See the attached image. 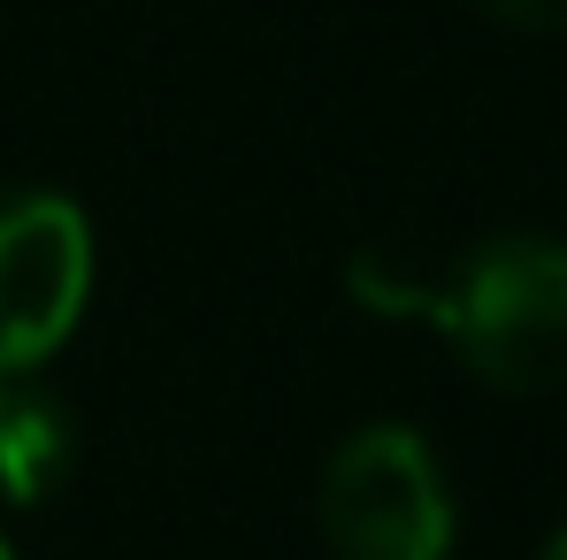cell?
Returning <instances> with one entry per match:
<instances>
[{
	"label": "cell",
	"mask_w": 567,
	"mask_h": 560,
	"mask_svg": "<svg viewBox=\"0 0 567 560\" xmlns=\"http://www.w3.org/2000/svg\"><path fill=\"white\" fill-rule=\"evenodd\" d=\"M430 323L445 330L453 362L506 391L537 399L567 384V246L537 231H498L468 254H445Z\"/></svg>",
	"instance_id": "1"
},
{
	"label": "cell",
	"mask_w": 567,
	"mask_h": 560,
	"mask_svg": "<svg viewBox=\"0 0 567 560\" xmlns=\"http://www.w3.org/2000/svg\"><path fill=\"white\" fill-rule=\"evenodd\" d=\"M315 522L330 560H445L461 530L445 461L406 422H369L322 461Z\"/></svg>",
	"instance_id": "2"
},
{
	"label": "cell",
	"mask_w": 567,
	"mask_h": 560,
	"mask_svg": "<svg viewBox=\"0 0 567 560\" xmlns=\"http://www.w3.org/2000/svg\"><path fill=\"white\" fill-rule=\"evenodd\" d=\"M93 299V231L62 192H0V376L39 362L78 330Z\"/></svg>",
	"instance_id": "3"
},
{
	"label": "cell",
	"mask_w": 567,
	"mask_h": 560,
	"mask_svg": "<svg viewBox=\"0 0 567 560\" xmlns=\"http://www.w3.org/2000/svg\"><path fill=\"white\" fill-rule=\"evenodd\" d=\"M78 468V415L39 376H0V499L47 507Z\"/></svg>",
	"instance_id": "4"
},
{
	"label": "cell",
	"mask_w": 567,
	"mask_h": 560,
	"mask_svg": "<svg viewBox=\"0 0 567 560\" xmlns=\"http://www.w3.org/2000/svg\"><path fill=\"white\" fill-rule=\"evenodd\" d=\"M506 31H567V0H475Z\"/></svg>",
	"instance_id": "5"
},
{
	"label": "cell",
	"mask_w": 567,
	"mask_h": 560,
	"mask_svg": "<svg viewBox=\"0 0 567 560\" xmlns=\"http://www.w3.org/2000/svg\"><path fill=\"white\" fill-rule=\"evenodd\" d=\"M545 560H567V522L553 530V546H545Z\"/></svg>",
	"instance_id": "6"
},
{
	"label": "cell",
	"mask_w": 567,
	"mask_h": 560,
	"mask_svg": "<svg viewBox=\"0 0 567 560\" xmlns=\"http://www.w3.org/2000/svg\"><path fill=\"white\" fill-rule=\"evenodd\" d=\"M0 560H16V546H8V530H0Z\"/></svg>",
	"instance_id": "7"
}]
</instances>
